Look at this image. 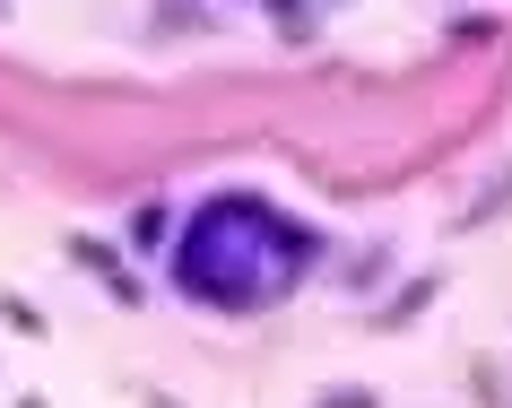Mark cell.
Returning <instances> with one entry per match:
<instances>
[{
	"instance_id": "obj_2",
	"label": "cell",
	"mask_w": 512,
	"mask_h": 408,
	"mask_svg": "<svg viewBox=\"0 0 512 408\" xmlns=\"http://www.w3.org/2000/svg\"><path fill=\"white\" fill-rule=\"evenodd\" d=\"M61 252H70V270H87V278H96V296H113L122 313H139V304H148L139 270H131V261H122V252L105 244V235H87V226H70V235H61Z\"/></svg>"
},
{
	"instance_id": "obj_1",
	"label": "cell",
	"mask_w": 512,
	"mask_h": 408,
	"mask_svg": "<svg viewBox=\"0 0 512 408\" xmlns=\"http://www.w3.org/2000/svg\"><path fill=\"white\" fill-rule=\"evenodd\" d=\"M322 261H330L322 218H296L252 183H217L174 226L165 287L183 304H200V313H217V322H252V313H278Z\"/></svg>"
},
{
	"instance_id": "obj_13",
	"label": "cell",
	"mask_w": 512,
	"mask_h": 408,
	"mask_svg": "<svg viewBox=\"0 0 512 408\" xmlns=\"http://www.w3.org/2000/svg\"><path fill=\"white\" fill-rule=\"evenodd\" d=\"M18 408H53V400H44V391H27V400H18Z\"/></svg>"
},
{
	"instance_id": "obj_3",
	"label": "cell",
	"mask_w": 512,
	"mask_h": 408,
	"mask_svg": "<svg viewBox=\"0 0 512 408\" xmlns=\"http://www.w3.org/2000/svg\"><path fill=\"white\" fill-rule=\"evenodd\" d=\"M443 296V270H417V278H400V296H374L365 304V330H408L426 304Z\"/></svg>"
},
{
	"instance_id": "obj_4",
	"label": "cell",
	"mask_w": 512,
	"mask_h": 408,
	"mask_svg": "<svg viewBox=\"0 0 512 408\" xmlns=\"http://www.w3.org/2000/svg\"><path fill=\"white\" fill-rule=\"evenodd\" d=\"M512 209V165H495V174H486L478 191H469V200H460V218H452V235H486V226L504 218Z\"/></svg>"
},
{
	"instance_id": "obj_9",
	"label": "cell",
	"mask_w": 512,
	"mask_h": 408,
	"mask_svg": "<svg viewBox=\"0 0 512 408\" xmlns=\"http://www.w3.org/2000/svg\"><path fill=\"white\" fill-rule=\"evenodd\" d=\"M304 408H382V391L374 382H330V391H313Z\"/></svg>"
},
{
	"instance_id": "obj_8",
	"label": "cell",
	"mask_w": 512,
	"mask_h": 408,
	"mask_svg": "<svg viewBox=\"0 0 512 408\" xmlns=\"http://www.w3.org/2000/svg\"><path fill=\"white\" fill-rule=\"evenodd\" d=\"M0 330H18V339H44L53 322H44V304H27L18 287H0Z\"/></svg>"
},
{
	"instance_id": "obj_12",
	"label": "cell",
	"mask_w": 512,
	"mask_h": 408,
	"mask_svg": "<svg viewBox=\"0 0 512 408\" xmlns=\"http://www.w3.org/2000/svg\"><path fill=\"white\" fill-rule=\"evenodd\" d=\"M157 9H165V27H174V18H191V9H200V0H157Z\"/></svg>"
},
{
	"instance_id": "obj_11",
	"label": "cell",
	"mask_w": 512,
	"mask_h": 408,
	"mask_svg": "<svg viewBox=\"0 0 512 408\" xmlns=\"http://www.w3.org/2000/svg\"><path fill=\"white\" fill-rule=\"evenodd\" d=\"M139 408H183V400H174V391H157V382H148V391H139Z\"/></svg>"
},
{
	"instance_id": "obj_7",
	"label": "cell",
	"mask_w": 512,
	"mask_h": 408,
	"mask_svg": "<svg viewBox=\"0 0 512 408\" xmlns=\"http://www.w3.org/2000/svg\"><path fill=\"white\" fill-rule=\"evenodd\" d=\"M391 270H400V244H365V252H348L339 278H348V296H365V287H382Z\"/></svg>"
},
{
	"instance_id": "obj_6",
	"label": "cell",
	"mask_w": 512,
	"mask_h": 408,
	"mask_svg": "<svg viewBox=\"0 0 512 408\" xmlns=\"http://www.w3.org/2000/svg\"><path fill=\"white\" fill-rule=\"evenodd\" d=\"M122 235H131V252H174V200H139Z\"/></svg>"
},
{
	"instance_id": "obj_10",
	"label": "cell",
	"mask_w": 512,
	"mask_h": 408,
	"mask_svg": "<svg viewBox=\"0 0 512 408\" xmlns=\"http://www.w3.org/2000/svg\"><path fill=\"white\" fill-rule=\"evenodd\" d=\"M443 35H452V44H495L504 18H443Z\"/></svg>"
},
{
	"instance_id": "obj_5",
	"label": "cell",
	"mask_w": 512,
	"mask_h": 408,
	"mask_svg": "<svg viewBox=\"0 0 512 408\" xmlns=\"http://www.w3.org/2000/svg\"><path fill=\"white\" fill-rule=\"evenodd\" d=\"M261 18H270V35L278 44H322V0H261Z\"/></svg>"
}]
</instances>
